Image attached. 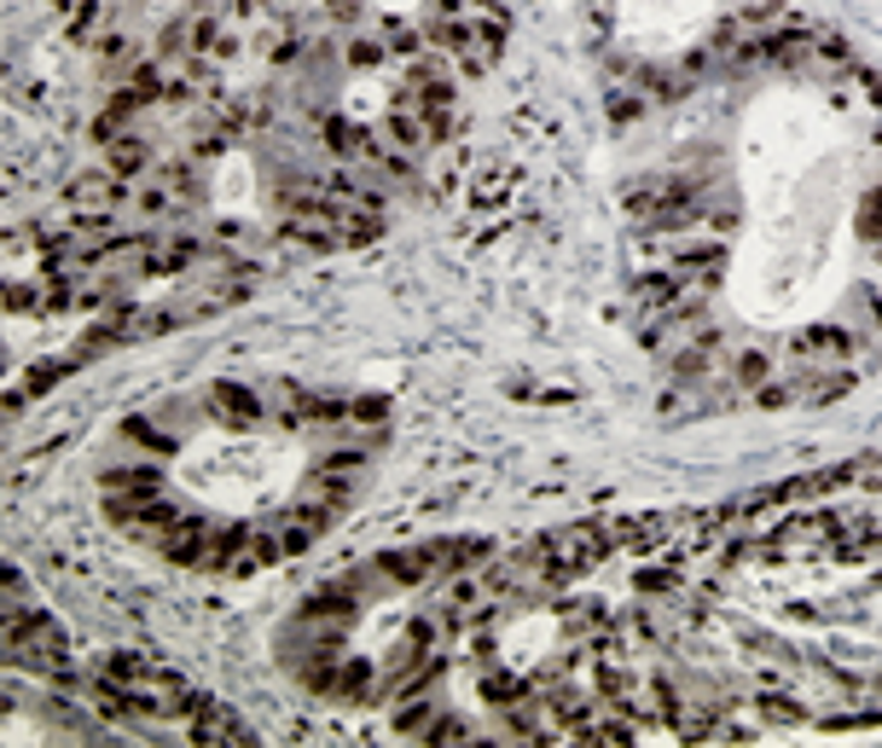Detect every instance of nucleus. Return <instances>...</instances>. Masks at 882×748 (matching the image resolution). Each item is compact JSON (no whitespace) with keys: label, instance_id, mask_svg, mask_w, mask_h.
<instances>
[{"label":"nucleus","instance_id":"obj_1","mask_svg":"<svg viewBox=\"0 0 882 748\" xmlns=\"http://www.w3.org/2000/svg\"><path fill=\"white\" fill-rule=\"evenodd\" d=\"M192 743H220V748H232V743H250V725L232 713L227 702H215V696H203V702L192 708Z\"/></svg>","mask_w":882,"mask_h":748},{"label":"nucleus","instance_id":"obj_10","mask_svg":"<svg viewBox=\"0 0 882 748\" xmlns=\"http://www.w3.org/2000/svg\"><path fill=\"white\" fill-rule=\"evenodd\" d=\"M279 557H285V540H274V534H250L232 569H239V574H256V569H267V563H279Z\"/></svg>","mask_w":882,"mask_h":748},{"label":"nucleus","instance_id":"obj_15","mask_svg":"<svg viewBox=\"0 0 882 748\" xmlns=\"http://www.w3.org/2000/svg\"><path fill=\"white\" fill-rule=\"evenodd\" d=\"M383 59H389V47H383V41H371V36L349 41V64H354V71H378Z\"/></svg>","mask_w":882,"mask_h":748},{"label":"nucleus","instance_id":"obj_18","mask_svg":"<svg viewBox=\"0 0 882 748\" xmlns=\"http://www.w3.org/2000/svg\"><path fill=\"white\" fill-rule=\"evenodd\" d=\"M459 737H470V725H465V720H453V713H436L430 743H459Z\"/></svg>","mask_w":882,"mask_h":748},{"label":"nucleus","instance_id":"obj_9","mask_svg":"<svg viewBox=\"0 0 882 748\" xmlns=\"http://www.w3.org/2000/svg\"><path fill=\"white\" fill-rule=\"evenodd\" d=\"M326 145L337 151V157H361V151H371V134L343 123V116H326Z\"/></svg>","mask_w":882,"mask_h":748},{"label":"nucleus","instance_id":"obj_22","mask_svg":"<svg viewBox=\"0 0 882 748\" xmlns=\"http://www.w3.org/2000/svg\"><path fill=\"white\" fill-rule=\"evenodd\" d=\"M53 383H59V366H36V378L24 383V401H29V395H41V389H53Z\"/></svg>","mask_w":882,"mask_h":748},{"label":"nucleus","instance_id":"obj_11","mask_svg":"<svg viewBox=\"0 0 882 748\" xmlns=\"http://www.w3.org/2000/svg\"><path fill=\"white\" fill-rule=\"evenodd\" d=\"M123 435L134 441V447H146V453H175V435L168 430H158V423H146V418H123Z\"/></svg>","mask_w":882,"mask_h":748},{"label":"nucleus","instance_id":"obj_6","mask_svg":"<svg viewBox=\"0 0 882 748\" xmlns=\"http://www.w3.org/2000/svg\"><path fill=\"white\" fill-rule=\"evenodd\" d=\"M158 487H163L158 465H116V470H105V493H158Z\"/></svg>","mask_w":882,"mask_h":748},{"label":"nucleus","instance_id":"obj_4","mask_svg":"<svg viewBox=\"0 0 882 748\" xmlns=\"http://www.w3.org/2000/svg\"><path fill=\"white\" fill-rule=\"evenodd\" d=\"M378 569L395 586H418V581H430V574H436V546H424V552H389V557H378Z\"/></svg>","mask_w":882,"mask_h":748},{"label":"nucleus","instance_id":"obj_19","mask_svg":"<svg viewBox=\"0 0 882 748\" xmlns=\"http://www.w3.org/2000/svg\"><path fill=\"white\" fill-rule=\"evenodd\" d=\"M186 36H192V53H220V29H215V18H198L192 29H186Z\"/></svg>","mask_w":882,"mask_h":748},{"label":"nucleus","instance_id":"obj_5","mask_svg":"<svg viewBox=\"0 0 882 748\" xmlns=\"http://www.w3.org/2000/svg\"><path fill=\"white\" fill-rule=\"evenodd\" d=\"M146 163H151V151L134 140V134H116V140H105V168H111L116 180H134Z\"/></svg>","mask_w":882,"mask_h":748},{"label":"nucleus","instance_id":"obj_2","mask_svg":"<svg viewBox=\"0 0 882 748\" xmlns=\"http://www.w3.org/2000/svg\"><path fill=\"white\" fill-rule=\"evenodd\" d=\"M158 552L168 557L175 569H203V552H210V529L198 517H180L175 529L158 534Z\"/></svg>","mask_w":882,"mask_h":748},{"label":"nucleus","instance_id":"obj_17","mask_svg":"<svg viewBox=\"0 0 882 748\" xmlns=\"http://www.w3.org/2000/svg\"><path fill=\"white\" fill-rule=\"evenodd\" d=\"M500 41H505V12L494 7V18H482V24H477V47H488V59H494V53H500Z\"/></svg>","mask_w":882,"mask_h":748},{"label":"nucleus","instance_id":"obj_20","mask_svg":"<svg viewBox=\"0 0 882 748\" xmlns=\"http://www.w3.org/2000/svg\"><path fill=\"white\" fill-rule=\"evenodd\" d=\"M418 41H424V36H418V29H406V24L389 29V53H401V59H418V53H424Z\"/></svg>","mask_w":882,"mask_h":748},{"label":"nucleus","instance_id":"obj_23","mask_svg":"<svg viewBox=\"0 0 882 748\" xmlns=\"http://www.w3.org/2000/svg\"><path fill=\"white\" fill-rule=\"evenodd\" d=\"M482 7H500V0H482Z\"/></svg>","mask_w":882,"mask_h":748},{"label":"nucleus","instance_id":"obj_12","mask_svg":"<svg viewBox=\"0 0 882 748\" xmlns=\"http://www.w3.org/2000/svg\"><path fill=\"white\" fill-rule=\"evenodd\" d=\"M99 673H105V679H116V685H140V679L151 673V661H140L134 650H111L105 661H99Z\"/></svg>","mask_w":882,"mask_h":748},{"label":"nucleus","instance_id":"obj_3","mask_svg":"<svg viewBox=\"0 0 882 748\" xmlns=\"http://www.w3.org/2000/svg\"><path fill=\"white\" fill-rule=\"evenodd\" d=\"M210 406H215V418L227 423V430H250V423L262 418V401L250 395L244 383H210Z\"/></svg>","mask_w":882,"mask_h":748},{"label":"nucleus","instance_id":"obj_8","mask_svg":"<svg viewBox=\"0 0 882 748\" xmlns=\"http://www.w3.org/2000/svg\"><path fill=\"white\" fill-rule=\"evenodd\" d=\"M395 737H430V725H436V708L424 702V696H401V708H395Z\"/></svg>","mask_w":882,"mask_h":748},{"label":"nucleus","instance_id":"obj_14","mask_svg":"<svg viewBox=\"0 0 882 748\" xmlns=\"http://www.w3.org/2000/svg\"><path fill=\"white\" fill-rule=\"evenodd\" d=\"M244 529H210V552H203V569H220L227 557H239L244 552Z\"/></svg>","mask_w":882,"mask_h":748},{"label":"nucleus","instance_id":"obj_13","mask_svg":"<svg viewBox=\"0 0 882 748\" xmlns=\"http://www.w3.org/2000/svg\"><path fill=\"white\" fill-rule=\"evenodd\" d=\"M482 696H488L494 708H517L522 696H529V685H522L517 673H488V679H482Z\"/></svg>","mask_w":882,"mask_h":748},{"label":"nucleus","instance_id":"obj_7","mask_svg":"<svg viewBox=\"0 0 882 748\" xmlns=\"http://www.w3.org/2000/svg\"><path fill=\"white\" fill-rule=\"evenodd\" d=\"M482 557H494V546L488 540H448V546H436V569L441 574H459L470 563H482Z\"/></svg>","mask_w":882,"mask_h":748},{"label":"nucleus","instance_id":"obj_21","mask_svg":"<svg viewBox=\"0 0 882 748\" xmlns=\"http://www.w3.org/2000/svg\"><path fill=\"white\" fill-rule=\"evenodd\" d=\"M383 413H389V401H354V406H349L354 423H383Z\"/></svg>","mask_w":882,"mask_h":748},{"label":"nucleus","instance_id":"obj_16","mask_svg":"<svg viewBox=\"0 0 882 748\" xmlns=\"http://www.w3.org/2000/svg\"><path fill=\"white\" fill-rule=\"evenodd\" d=\"M361 465H366V453H326V458H319L314 470H326V476H343V482H349V476L361 470Z\"/></svg>","mask_w":882,"mask_h":748}]
</instances>
